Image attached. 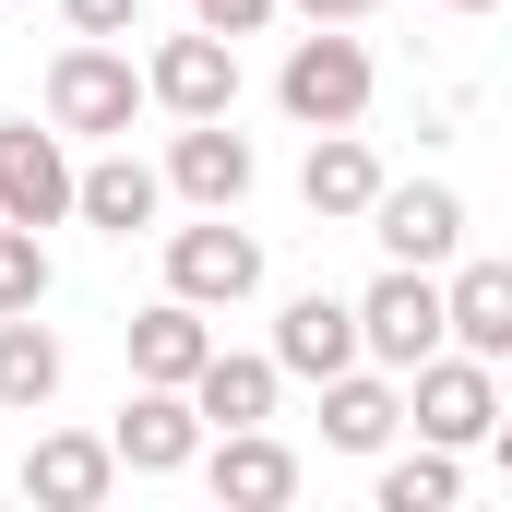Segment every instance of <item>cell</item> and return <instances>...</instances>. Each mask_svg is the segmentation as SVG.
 <instances>
[{
	"instance_id": "20",
	"label": "cell",
	"mask_w": 512,
	"mask_h": 512,
	"mask_svg": "<svg viewBox=\"0 0 512 512\" xmlns=\"http://www.w3.org/2000/svg\"><path fill=\"white\" fill-rule=\"evenodd\" d=\"M48 393H60V334H48L36 310H0V405L36 417Z\"/></svg>"
},
{
	"instance_id": "3",
	"label": "cell",
	"mask_w": 512,
	"mask_h": 512,
	"mask_svg": "<svg viewBox=\"0 0 512 512\" xmlns=\"http://www.w3.org/2000/svg\"><path fill=\"white\" fill-rule=\"evenodd\" d=\"M405 429H417V441L477 453V441L501 429V358H465V346L417 358V370H405Z\"/></svg>"
},
{
	"instance_id": "15",
	"label": "cell",
	"mask_w": 512,
	"mask_h": 512,
	"mask_svg": "<svg viewBox=\"0 0 512 512\" xmlns=\"http://www.w3.org/2000/svg\"><path fill=\"white\" fill-rule=\"evenodd\" d=\"M298 203H310L322 227H370V203H382V155H370V131H310Z\"/></svg>"
},
{
	"instance_id": "7",
	"label": "cell",
	"mask_w": 512,
	"mask_h": 512,
	"mask_svg": "<svg viewBox=\"0 0 512 512\" xmlns=\"http://www.w3.org/2000/svg\"><path fill=\"white\" fill-rule=\"evenodd\" d=\"M72 191H84V167H72V131L48 120H0V215H24V227H60L72 215Z\"/></svg>"
},
{
	"instance_id": "14",
	"label": "cell",
	"mask_w": 512,
	"mask_h": 512,
	"mask_svg": "<svg viewBox=\"0 0 512 512\" xmlns=\"http://www.w3.org/2000/svg\"><path fill=\"white\" fill-rule=\"evenodd\" d=\"M120 346H131V382H203V358H215V322H203V298H179V286H167V298H155V310H131L120 322Z\"/></svg>"
},
{
	"instance_id": "17",
	"label": "cell",
	"mask_w": 512,
	"mask_h": 512,
	"mask_svg": "<svg viewBox=\"0 0 512 512\" xmlns=\"http://www.w3.org/2000/svg\"><path fill=\"white\" fill-rule=\"evenodd\" d=\"M72 215H84V227H108V239H143V227L167 215V167H143L131 143H108V155L84 167V191H72Z\"/></svg>"
},
{
	"instance_id": "10",
	"label": "cell",
	"mask_w": 512,
	"mask_h": 512,
	"mask_svg": "<svg viewBox=\"0 0 512 512\" xmlns=\"http://www.w3.org/2000/svg\"><path fill=\"white\" fill-rule=\"evenodd\" d=\"M167 286L179 298H203V310H239L262 286V239L239 215H203V227H167Z\"/></svg>"
},
{
	"instance_id": "12",
	"label": "cell",
	"mask_w": 512,
	"mask_h": 512,
	"mask_svg": "<svg viewBox=\"0 0 512 512\" xmlns=\"http://www.w3.org/2000/svg\"><path fill=\"white\" fill-rule=\"evenodd\" d=\"M370 239H382V262H441L465 251V203L441 191V179H382V203H370Z\"/></svg>"
},
{
	"instance_id": "4",
	"label": "cell",
	"mask_w": 512,
	"mask_h": 512,
	"mask_svg": "<svg viewBox=\"0 0 512 512\" xmlns=\"http://www.w3.org/2000/svg\"><path fill=\"white\" fill-rule=\"evenodd\" d=\"M358 334H370L382 370L441 358V346H453V298H441V274H429V262H382V274L358 286Z\"/></svg>"
},
{
	"instance_id": "6",
	"label": "cell",
	"mask_w": 512,
	"mask_h": 512,
	"mask_svg": "<svg viewBox=\"0 0 512 512\" xmlns=\"http://www.w3.org/2000/svg\"><path fill=\"white\" fill-rule=\"evenodd\" d=\"M143 84H155V108H167V120H227V108H239V36H215V24L155 36Z\"/></svg>"
},
{
	"instance_id": "18",
	"label": "cell",
	"mask_w": 512,
	"mask_h": 512,
	"mask_svg": "<svg viewBox=\"0 0 512 512\" xmlns=\"http://www.w3.org/2000/svg\"><path fill=\"white\" fill-rule=\"evenodd\" d=\"M274 393H286V358L262 346V358H203V382H191V405L215 417V429H274Z\"/></svg>"
},
{
	"instance_id": "19",
	"label": "cell",
	"mask_w": 512,
	"mask_h": 512,
	"mask_svg": "<svg viewBox=\"0 0 512 512\" xmlns=\"http://www.w3.org/2000/svg\"><path fill=\"white\" fill-rule=\"evenodd\" d=\"M441 298H453V346L465 358H512V262H453Z\"/></svg>"
},
{
	"instance_id": "11",
	"label": "cell",
	"mask_w": 512,
	"mask_h": 512,
	"mask_svg": "<svg viewBox=\"0 0 512 512\" xmlns=\"http://www.w3.org/2000/svg\"><path fill=\"white\" fill-rule=\"evenodd\" d=\"M274 358H286V382H334V370H358V358H370V334H358V298H334V286H298V298L274 310Z\"/></svg>"
},
{
	"instance_id": "27",
	"label": "cell",
	"mask_w": 512,
	"mask_h": 512,
	"mask_svg": "<svg viewBox=\"0 0 512 512\" xmlns=\"http://www.w3.org/2000/svg\"><path fill=\"white\" fill-rule=\"evenodd\" d=\"M441 12H501V0H441Z\"/></svg>"
},
{
	"instance_id": "21",
	"label": "cell",
	"mask_w": 512,
	"mask_h": 512,
	"mask_svg": "<svg viewBox=\"0 0 512 512\" xmlns=\"http://www.w3.org/2000/svg\"><path fill=\"white\" fill-rule=\"evenodd\" d=\"M453 501H465L453 441H417V453H393V465H382V512H453Z\"/></svg>"
},
{
	"instance_id": "5",
	"label": "cell",
	"mask_w": 512,
	"mask_h": 512,
	"mask_svg": "<svg viewBox=\"0 0 512 512\" xmlns=\"http://www.w3.org/2000/svg\"><path fill=\"white\" fill-rule=\"evenodd\" d=\"M108 441H120L131 477H191V465H203V441H215V417H203L179 382H131V405H120V429H108Z\"/></svg>"
},
{
	"instance_id": "22",
	"label": "cell",
	"mask_w": 512,
	"mask_h": 512,
	"mask_svg": "<svg viewBox=\"0 0 512 512\" xmlns=\"http://www.w3.org/2000/svg\"><path fill=\"white\" fill-rule=\"evenodd\" d=\"M0 310H48V227L0 215Z\"/></svg>"
},
{
	"instance_id": "13",
	"label": "cell",
	"mask_w": 512,
	"mask_h": 512,
	"mask_svg": "<svg viewBox=\"0 0 512 512\" xmlns=\"http://www.w3.org/2000/svg\"><path fill=\"white\" fill-rule=\"evenodd\" d=\"M203 489L227 512H286L298 501V453H286L274 429H215V441H203Z\"/></svg>"
},
{
	"instance_id": "2",
	"label": "cell",
	"mask_w": 512,
	"mask_h": 512,
	"mask_svg": "<svg viewBox=\"0 0 512 512\" xmlns=\"http://www.w3.org/2000/svg\"><path fill=\"white\" fill-rule=\"evenodd\" d=\"M370 84H382L370 48H358L346 24H310V36L286 48V72H274V108H286L298 131H358L370 120Z\"/></svg>"
},
{
	"instance_id": "1",
	"label": "cell",
	"mask_w": 512,
	"mask_h": 512,
	"mask_svg": "<svg viewBox=\"0 0 512 512\" xmlns=\"http://www.w3.org/2000/svg\"><path fill=\"white\" fill-rule=\"evenodd\" d=\"M143 108H155V84H143V60H131L120 36H72L48 60V120L72 131V143H131Z\"/></svg>"
},
{
	"instance_id": "16",
	"label": "cell",
	"mask_w": 512,
	"mask_h": 512,
	"mask_svg": "<svg viewBox=\"0 0 512 512\" xmlns=\"http://www.w3.org/2000/svg\"><path fill=\"white\" fill-rule=\"evenodd\" d=\"M393 429H405V370L358 358V370L322 382V441L334 453H393Z\"/></svg>"
},
{
	"instance_id": "9",
	"label": "cell",
	"mask_w": 512,
	"mask_h": 512,
	"mask_svg": "<svg viewBox=\"0 0 512 512\" xmlns=\"http://www.w3.org/2000/svg\"><path fill=\"white\" fill-rule=\"evenodd\" d=\"M120 477H131V465H120V441H108V429H36V453H24V477H12V489H24L36 512H96Z\"/></svg>"
},
{
	"instance_id": "8",
	"label": "cell",
	"mask_w": 512,
	"mask_h": 512,
	"mask_svg": "<svg viewBox=\"0 0 512 512\" xmlns=\"http://www.w3.org/2000/svg\"><path fill=\"white\" fill-rule=\"evenodd\" d=\"M251 179H262L251 131L179 120V143H167V203H191V215H239V203H251Z\"/></svg>"
},
{
	"instance_id": "24",
	"label": "cell",
	"mask_w": 512,
	"mask_h": 512,
	"mask_svg": "<svg viewBox=\"0 0 512 512\" xmlns=\"http://www.w3.org/2000/svg\"><path fill=\"white\" fill-rule=\"evenodd\" d=\"M286 0H191V24H215V36H262Z\"/></svg>"
},
{
	"instance_id": "26",
	"label": "cell",
	"mask_w": 512,
	"mask_h": 512,
	"mask_svg": "<svg viewBox=\"0 0 512 512\" xmlns=\"http://www.w3.org/2000/svg\"><path fill=\"white\" fill-rule=\"evenodd\" d=\"M489 453H501V477H512V417H501V429H489Z\"/></svg>"
},
{
	"instance_id": "23",
	"label": "cell",
	"mask_w": 512,
	"mask_h": 512,
	"mask_svg": "<svg viewBox=\"0 0 512 512\" xmlns=\"http://www.w3.org/2000/svg\"><path fill=\"white\" fill-rule=\"evenodd\" d=\"M72 36H143V0H60Z\"/></svg>"
},
{
	"instance_id": "25",
	"label": "cell",
	"mask_w": 512,
	"mask_h": 512,
	"mask_svg": "<svg viewBox=\"0 0 512 512\" xmlns=\"http://www.w3.org/2000/svg\"><path fill=\"white\" fill-rule=\"evenodd\" d=\"M286 12H310V24H370L382 0H286Z\"/></svg>"
}]
</instances>
